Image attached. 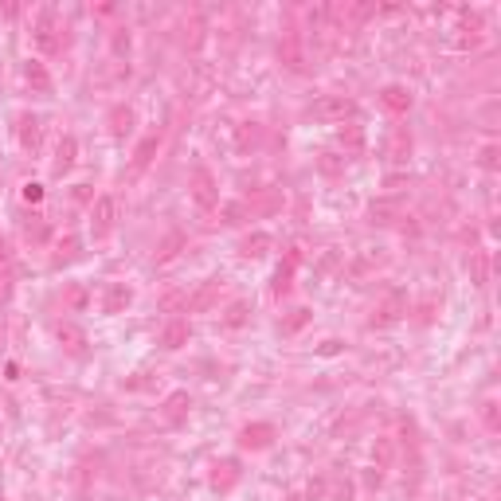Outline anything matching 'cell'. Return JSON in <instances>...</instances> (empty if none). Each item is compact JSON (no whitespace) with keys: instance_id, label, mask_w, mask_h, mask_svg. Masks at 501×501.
Masks as SVG:
<instances>
[{"instance_id":"1","label":"cell","mask_w":501,"mask_h":501,"mask_svg":"<svg viewBox=\"0 0 501 501\" xmlns=\"http://www.w3.org/2000/svg\"><path fill=\"white\" fill-rule=\"evenodd\" d=\"M114 196H98V204H94V235L102 239L106 231L114 228Z\"/></svg>"},{"instance_id":"11","label":"cell","mask_w":501,"mask_h":501,"mask_svg":"<svg viewBox=\"0 0 501 501\" xmlns=\"http://www.w3.org/2000/svg\"><path fill=\"white\" fill-rule=\"evenodd\" d=\"M129 122H134V110H129V106H126V110H122V106H118V110H114V134H129Z\"/></svg>"},{"instance_id":"10","label":"cell","mask_w":501,"mask_h":501,"mask_svg":"<svg viewBox=\"0 0 501 501\" xmlns=\"http://www.w3.org/2000/svg\"><path fill=\"white\" fill-rule=\"evenodd\" d=\"M20 126H24L20 141H24V145H32V149H35V141H40V118H24Z\"/></svg>"},{"instance_id":"3","label":"cell","mask_w":501,"mask_h":501,"mask_svg":"<svg viewBox=\"0 0 501 501\" xmlns=\"http://www.w3.org/2000/svg\"><path fill=\"white\" fill-rule=\"evenodd\" d=\"M59 341H63V348L67 353H75V357H83V348H86V333L78 329V325H59Z\"/></svg>"},{"instance_id":"12","label":"cell","mask_w":501,"mask_h":501,"mask_svg":"<svg viewBox=\"0 0 501 501\" xmlns=\"http://www.w3.org/2000/svg\"><path fill=\"white\" fill-rule=\"evenodd\" d=\"M157 145H161L157 137H145V145L137 149V169H145V165H149V157H153V149H157Z\"/></svg>"},{"instance_id":"7","label":"cell","mask_w":501,"mask_h":501,"mask_svg":"<svg viewBox=\"0 0 501 501\" xmlns=\"http://www.w3.org/2000/svg\"><path fill=\"white\" fill-rule=\"evenodd\" d=\"M314 114H322V118H345V114H353V102L348 98H325Z\"/></svg>"},{"instance_id":"2","label":"cell","mask_w":501,"mask_h":501,"mask_svg":"<svg viewBox=\"0 0 501 501\" xmlns=\"http://www.w3.org/2000/svg\"><path fill=\"white\" fill-rule=\"evenodd\" d=\"M271 435H274V427H266V423H259V427H243L239 442H243V447H251V450H263V447H271Z\"/></svg>"},{"instance_id":"15","label":"cell","mask_w":501,"mask_h":501,"mask_svg":"<svg viewBox=\"0 0 501 501\" xmlns=\"http://www.w3.org/2000/svg\"><path fill=\"white\" fill-rule=\"evenodd\" d=\"M0 501H4V497H0Z\"/></svg>"},{"instance_id":"14","label":"cell","mask_w":501,"mask_h":501,"mask_svg":"<svg viewBox=\"0 0 501 501\" xmlns=\"http://www.w3.org/2000/svg\"><path fill=\"white\" fill-rule=\"evenodd\" d=\"M24 200H32V204H35V200H43V188L40 184H28L24 188Z\"/></svg>"},{"instance_id":"5","label":"cell","mask_w":501,"mask_h":501,"mask_svg":"<svg viewBox=\"0 0 501 501\" xmlns=\"http://www.w3.org/2000/svg\"><path fill=\"white\" fill-rule=\"evenodd\" d=\"M384 106H388V110H396V114H403L411 106V90H403V86H388V90H384V98H380Z\"/></svg>"},{"instance_id":"6","label":"cell","mask_w":501,"mask_h":501,"mask_svg":"<svg viewBox=\"0 0 501 501\" xmlns=\"http://www.w3.org/2000/svg\"><path fill=\"white\" fill-rule=\"evenodd\" d=\"M129 302H134V290L129 286H110V294H106V314H118L122 306H129Z\"/></svg>"},{"instance_id":"13","label":"cell","mask_w":501,"mask_h":501,"mask_svg":"<svg viewBox=\"0 0 501 501\" xmlns=\"http://www.w3.org/2000/svg\"><path fill=\"white\" fill-rule=\"evenodd\" d=\"M243 314H247V306H243V302H239V306H231V317H228V325H239V322H243Z\"/></svg>"},{"instance_id":"8","label":"cell","mask_w":501,"mask_h":501,"mask_svg":"<svg viewBox=\"0 0 501 501\" xmlns=\"http://www.w3.org/2000/svg\"><path fill=\"white\" fill-rule=\"evenodd\" d=\"M196 200L204 208H212L216 204V192H212V177H208L204 169H196Z\"/></svg>"},{"instance_id":"9","label":"cell","mask_w":501,"mask_h":501,"mask_svg":"<svg viewBox=\"0 0 501 501\" xmlns=\"http://www.w3.org/2000/svg\"><path fill=\"white\" fill-rule=\"evenodd\" d=\"M75 161V137H63L59 141V157H55V172H67Z\"/></svg>"},{"instance_id":"4","label":"cell","mask_w":501,"mask_h":501,"mask_svg":"<svg viewBox=\"0 0 501 501\" xmlns=\"http://www.w3.org/2000/svg\"><path fill=\"white\" fill-rule=\"evenodd\" d=\"M188 341V322H169L161 329V348H180Z\"/></svg>"}]
</instances>
